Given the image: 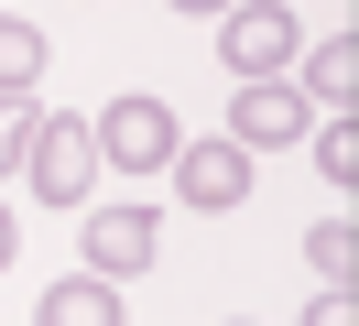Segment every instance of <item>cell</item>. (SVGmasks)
<instances>
[{"instance_id":"obj_1","label":"cell","mask_w":359,"mask_h":326,"mask_svg":"<svg viewBox=\"0 0 359 326\" xmlns=\"http://www.w3.org/2000/svg\"><path fill=\"white\" fill-rule=\"evenodd\" d=\"M88 130H98V163H109V174H163V163L185 152L175 109H163V98H142V87H131V98H109Z\"/></svg>"},{"instance_id":"obj_2","label":"cell","mask_w":359,"mask_h":326,"mask_svg":"<svg viewBox=\"0 0 359 326\" xmlns=\"http://www.w3.org/2000/svg\"><path fill=\"white\" fill-rule=\"evenodd\" d=\"M98 174H109V163H98V130H88V120H55V109H44V120H33V152H22V185L44 196V207H76Z\"/></svg>"},{"instance_id":"obj_3","label":"cell","mask_w":359,"mask_h":326,"mask_svg":"<svg viewBox=\"0 0 359 326\" xmlns=\"http://www.w3.org/2000/svg\"><path fill=\"white\" fill-rule=\"evenodd\" d=\"M294 55H305V43H294L283 0H229V11H218V65H229V76H283Z\"/></svg>"},{"instance_id":"obj_4","label":"cell","mask_w":359,"mask_h":326,"mask_svg":"<svg viewBox=\"0 0 359 326\" xmlns=\"http://www.w3.org/2000/svg\"><path fill=\"white\" fill-rule=\"evenodd\" d=\"M305 87L294 76H240V98H229V142L240 152H283V142H305Z\"/></svg>"},{"instance_id":"obj_5","label":"cell","mask_w":359,"mask_h":326,"mask_svg":"<svg viewBox=\"0 0 359 326\" xmlns=\"http://www.w3.org/2000/svg\"><path fill=\"white\" fill-rule=\"evenodd\" d=\"M175 196H185L196 217H229V207L250 196V152L229 142V130H218V142H185V152H175Z\"/></svg>"},{"instance_id":"obj_6","label":"cell","mask_w":359,"mask_h":326,"mask_svg":"<svg viewBox=\"0 0 359 326\" xmlns=\"http://www.w3.org/2000/svg\"><path fill=\"white\" fill-rule=\"evenodd\" d=\"M163 261V217H142V207H88V272L98 283H131V272H153Z\"/></svg>"},{"instance_id":"obj_7","label":"cell","mask_w":359,"mask_h":326,"mask_svg":"<svg viewBox=\"0 0 359 326\" xmlns=\"http://www.w3.org/2000/svg\"><path fill=\"white\" fill-rule=\"evenodd\" d=\"M33 326H120V283H98V272H66V283H44Z\"/></svg>"},{"instance_id":"obj_8","label":"cell","mask_w":359,"mask_h":326,"mask_svg":"<svg viewBox=\"0 0 359 326\" xmlns=\"http://www.w3.org/2000/svg\"><path fill=\"white\" fill-rule=\"evenodd\" d=\"M305 98H327V109L359 98V33H327V43L305 55Z\"/></svg>"},{"instance_id":"obj_9","label":"cell","mask_w":359,"mask_h":326,"mask_svg":"<svg viewBox=\"0 0 359 326\" xmlns=\"http://www.w3.org/2000/svg\"><path fill=\"white\" fill-rule=\"evenodd\" d=\"M33 76H44V33H33L22 11H0V98H22Z\"/></svg>"},{"instance_id":"obj_10","label":"cell","mask_w":359,"mask_h":326,"mask_svg":"<svg viewBox=\"0 0 359 326\" xmlns=\"http://www.w3.org/2000/svg\"><path fill=\"white\" fill-rule=\"evenodd\" d=\"M316 174H327V185H337V196H348V185H359V130H348V109H337V120H327V130H316Z\"/></svg>"},{"instance_id":"obj_11","label":"cell","mask_w":359,"mask_h":326,"mask_svg":"<svg viewBox=\"0 0 359 326\" xmlns=\"http://www.w3.org/2000/svg\"><path fill=\"white\" fill-rule=\"evenodd\" d=\"M305 261H316V283H348V272H359V229H348V217H327V229L305 239Z\"/></svg>"},{"instance_id":"obj_12","label":"cell","mask_w":359,"mask_h":326,"mask_svg":"<svg viewBox=\"0 0 359 326\" xmlns=\"http://www.w3.org/2000/svg\"><path fill=\"white\" fill-rule=\"evenodd\" d=\"M33 120H44V109H33V87H22V98H0V174H22V152H33Z\"/></svg>"},{"instance_id":"obj_13","label":"cell","mask_w":359,"mask_h":326,"mask_svg":"<svg viewBox=\"0 0 359 326\" xmlns=\"http://www.w3.org/2000/svg\"><path fill=\"white\" fill-rule=\"evenodd\" d=\"M305 326H359V304H348V283H327V294L305 304Z\"/></svg>"},{"instance_id":"obj_14","label":"cell","mask_w":359,"mask_h":326,"mask_svg":"<svg viewBox=\"0 0 359 326\" xmlns=\"http://www.w3.org/2000/svg\"><path fill=\"white\" fill-rule=\"evenodd\" d=\"M11 250H22V239H11V207H0V272H11Z\"/></svg>"},{"instance_id":"obj_15","label":"cell","mask_w":359,"mask_h":326,"mask_svg":"<svg viewBox=\"0 0 359 326\" xmlns=\"http://www.w3.org/2000/svg\"><path fill=\"white\" fill-rule=\"evenodd\" d=\"M175 11H229V0H175Z\"/></svg>"}]
</instances>
